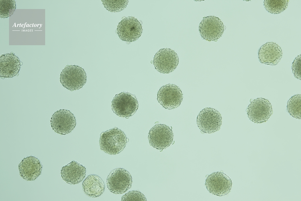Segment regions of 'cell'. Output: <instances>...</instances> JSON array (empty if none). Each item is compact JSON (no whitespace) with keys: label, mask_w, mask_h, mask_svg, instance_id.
Wrapping results in <instances>:
<instances>
[{"label":"cell","mask_w":301,"mask_h":201,"mask_svg":"<svg viewBox=\"0 0 301 201\" xmlns=\"http://www.w3.org/2000/svg\"><path fill=\"white\" fill-rule=\"evenodd\" d=\"M127 140L123 131L114 128L101 133L99 139L100 149L109 154H119L125 148Z\"/></svg>","instance_id":"1"},{"label":"cell","mask_w":301,"mask_h":201,"mask_svg":"<svg viewBox=\"0 0 301 201\" xmlns=\"http://www.w3.org/2000/svg\"><path fill=\"white\" fill-rule=\"evenodd\" d=\"M87 76L84 69L76 65H67L60 74V82L70 91L79 90L85 84Z\"/></svg>","instance_id":"2"},{"label":"cell","mask_w":301,"mask_h":201,"mask_svg":"<svg viewBox=\"0 0 301 201\" xmlns=\"http://www.w3.org/2000/svg\"><path fill=\"white\" fill-rule=\"evenodd\" d=\"M111 107L117 116L127 118L135 113L138 103L135 95L123 92L115 95L112 101Z\"/></svg>","instance_id":"3"},{"label":"cell","mask_w":301,"mask_h":201,"mask_svg":"<svg viewBox=\"0 0 301 201\" xmlns=\"http://www.w3.org/2000/svg\"><path fill=\"white\" fill-rule=\"evenodd\" d=\"M109 190L115 194L124 193L130 189L132 182L131 174L127 170L118 168L113 169L107 178Z\"/></svg>","instance_id":"4"},{"label":"cell","mask_w":301,"mask_h":201,"mask_svg":"<svg viewBox=\"0 0 301 201\" xmlns=\"http://www.w3.org/2000/svg\"><path fill=\"white\" fill-rule=\"evenodd\" d=\"M196 122L201 132L211 133L220 129L222 117L220 113L216 109L206 107L199 112L197 117Z\"/></svg>","instance_id":"5"},{"label":"cell","mask_w":301,"mask_h":201,"mask_svg":"<svg viewBox=\"0 0 301 201\" xmlns=\"http://www.w3.org/2000/svg\"><path fill=\"white\" fill-rule=\"evenodd\" d=\"M225 29L221 19L214 16L203 17L199 26L201 37L209 41H217L222 36Z\"/></svg>","instance_id":"6"},{"label":"cell","mask_w":301,"mask_h":201,"mask_svg":"<svg viewBox=\"0 0 301 201\" xmlns=\"http://www.w3.org/2000/svg\"><path fill=\"white\" fill-rule=\"evenodd\" d=\"M181 90L177 85L168 84L161 87L157 94V99L164 108L172 109L179 106L182 101Z\"/></svg>","instance_id":"7"},{"label":"cell","mask_w":301,"mask_h":201,"mask_svg":"<svg viewBox=\"0 0 301 201\" xmlns=\"http://www.w3.org/2000/svg\"><path fill=\"white\" fill-rule=\"evenodd\" d=\"M173 135L172 128L164 124L154 125L149 130L148 138L150 145L157 149L162 150L172 143Z\"/></svg>","instance_id":"8"},{"label":"cell","mask_w":301,"mask_h":201,"mask_svg":"<svg viewBox=\"0 0 301 201\" xmlns=\"http://www.w3.org/2000/svg\"><path fill=\"white\" fill-rule=\"evenodd\" d=\"M179 63V58L176 52L169 48L160 49L155 54L153 64L155 69L159 72L168 74L173 71Z\"/></svg>","instance_id":"9"},{"label":"cell","mask_w":301,"mask_h":201,"mask_svg":"<svg viewBox=\"0 0 301 201\" xmlns=\"http://www.w3.org/2000/svg\"><path fill=\"white\" fill-rule=\"evenodd\" d=\"M141 24L135 17H126L123 19L117 26L116 31L122 40L132 42L137 40L141 36L142 32Z\"/></svg>","instance_id":"10"},{"label":"cell","mask_w":301,"mask_h":201,"mask_svg":"<svg viewBox=\"0 0 301 201\" xmlns=\"http://www.w3.org/2000/svg\"><path fill=\"white\" fill-rule=\"evenodd\" d=\"M272 113L271 103L268 100L262 98L253 100L247 108L248 118L250 121L256 123L265 122Z\"/></svg>","instance_id":"11"},{"label":"cell","mask_w":301,"mask_h":201,"mask_svg":"<svg viewBox=\"0 0 301 201\" xmlns=\"http://www.w3.org/2000/svg\"><path fill=\"white\" fill-rule=\"evenodd\" d=\"M232 182L230 178L221 172H216L208 176L206 179L205 185L210 193L219 196H222L230 192Z\"/></svg>","instance_id":"12"},{"label":"cell","mask_w":301,"mask_h":201,"mask_svg":"<svg viewBox=\"0 0 301 201\" xmlns=\"http://www.w3.org/2000/svg\"><path fill=\"white\" fill-rule=\"evenodd\" d=\"M76 125L74 115L69 110L61 109L55 112L51 119V125L56 132L66 135L71 132Z\"/></svg>","instance_id":"13"},{"label":"cell","mask_w":301,"mask_h":201,"mask_svg":"<svg viewBox=\"0 0 301 201\" xmlns=\"http://www.w3.org/2000/svg\"><path fill=\"white\" fill-rule=\"evenodd\" d=\"M282 56V49L276 43L268 42L262 46L258 51L259 61L265 64L275 65Z\"/></svg>","instance_id":"14"},{"label":"cell","mask_w":301,"mask_h":201,"mask_svg":"<svg viewBox=\"0 0 301 201\" xmlns=\"http://www.w3.org/2000/svg\"><path fill=\"white\" fill-rule=\"evenodd\" d=\"M42 166L40 160L30 156L24 158L19 165L20 175L26 181H34L41 174Z\"/></svg>","instance_id":"15"},{"label":"cell","mask_w":301,"mask_h":201,"mask_svg":"<svg viewBox=\"0 0 301 201\" xmlns=\"http://www.w3.org/2000/svg\"><path fill=\"white\" fill-rule=\"evenodd\" d=\"M86 169L82 165L73 161L63 167L61 176L67 183L77 184L81 182L86 175Z\"/></svg>","instance_id":"16"},{"label":"cell","mask_w":301,"mask_h":201,"mask_svg":"<svg viewBox=\"0 0 301 201\" xmlns=\"http://www.w3.org/2000/svg\"><path fill=\"white\" fill-rule=\"evenodd\" d=\"M21 62L18 57L12 53L2 55L0 57V76L12 77L18 74Z\"/></svg>","instance_id":"17"},{"label":"cell","mask_w":301,"mask_h":201,"mask_svg":"<svg viewBox=\"0 0 301 201\" xmlns=\"http://www.w3.org/2000/svg\"><path fill=\"white\" fill-rule=\"evenodd\" d=\"M83 191L87 196L92 197L99 196L104 192L105 185L99 176L94 174L88 175L82 183Z\"/></svg>","instance_id":"18"},{"label":"cell","mask_w":301,"mask_h":201,"mask_svg":"<svg viewBox=\"0 0 301 201\" xmlns=\"http://www.w3.org/2000/svg\"><path fill=\"white\" fill-rule=\"evenodd\" d=\"M288 0H265L264 5L266 10L272 14H278L287 8Z\"/></svg>","instance_id":"19"},{"label":"cell","mask_w":301,"mask_h":201,"mask_svg":"<svg viewBox=\"0 0 301 201\" xmlns=\"http://www.w3.org/2000/svg\"><path fill=\"white\" fill-rule=\"evenodd\" d=\"M301 94H297L291 97L288 100L287 110L289 114L293 118H301Z\"/></svg>","instance_id":"20"},{"label":"cell","mask_w":301,"mask_h":201,"mask_svg":"<svg viewBox=\"0 0 301 201\" xmlns=\"http://www.w3.org/2000/svg\"><path fill=\"white\" fill-rule=\"evenodd\" d=\"M104 7L109 11L118 12L124 9L129 2L128 0H101Z\"/></svg>","instance_id":"21"},{"label":"cell","mask_w":301,"mask_h":201,"mask_svg":"<svg viewBox=\"0 0 301 201\" xmlns=\"http://www.w3.org/2000/svg\"><path fill=\"white\" fill-rule=\"evenodd\" d=\"M0 17L6 18L12 15L16 8V2L14 0H1L0 1Z\"/></svg>","instance_id":"22"},{"label":"cell","mask_w":301,"mask_h":201,"mask_svg":"<svg viewBox=\"0 0 301 201\" xmlns=\"http://www.w3.org/2000/svg\"><path fill=\"white\" fill-rule=\"evenodd\" d=\"M146 198L142 193L138 190L130 191L122 197L121 201H145Z\"/></svg>","instance_id":"23"},{"label":"cell","mask_w":301,"mask_h":201,"mask_svg":"<svg viewBox=\"0 0 301 201\" xmlns=\"http://www.w3.org/2000/svg\"><path fill=\"white\" fill-rule=\"evenodd\" d=\"M301 55L297 56L292 63V69L294 77L297 79H301Z\"/></svg>","instance_id":"24"}]
</instances>
